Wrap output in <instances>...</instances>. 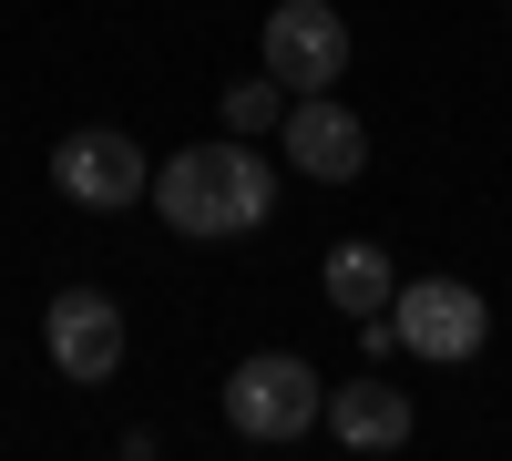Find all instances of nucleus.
<instances>
[{"label": "nucleus", "instance_id": "1", "mask_svg": "<svg viewBox=\"0 0 512 461\" xmlns=\"http://www.w3.org/2000/svg\"><path fill=\"white\" fill-rule=\"evenodd\" d=\"M154 216L175 236H246L277 216V175L256 144H185L175 164H154Z\"/></svg>", "mask_w": 512, "mask_h": 461}, {"label": "nucleus", "instance_id": "7", "mask_svg": "<svg viewBox=\"0 0 512 461\" xmlns=\"http://www.w3.org/2000/svg\"><path fill=\"white\" fill-rule=\"evenodd\" d=\"M277 144L297 175H318V185H349L359 164H369V134H359V113L338 103V93H297L287 123H277Z\"/></svg>", "mask_w": 512, "mask_h": 461}, {"label": "nucleus", "instance_id": "2", "mask_svg": "<svg viewBox=\"0 0 512 461\" xmlns=\"http://www.w3.org/2000/svg\"><path fill=\"white\" fill-rule=\"evenodd\" d=\"M318 421H328V390H318V369L297 349H256V359L226 369V431L236 441L287 451V441H308Z\"/></svg>", "mask_w": 512, "mask_h": 461}, {"label": "nucleus", "instance_id": "8", "mask_svg": "<svg viewBox=\"0 0 512 461\" xmlns=\"http://www.w3.org/2000/svg\"><path fill=\"white\" fill-rule=\"evenodd\" d=\"M328 431H338V451H400L410 441V390H390V380L328 390Z\"/></svg>", "mask_w": 512, "mask_h": 461}, {"label": "nucleus", "instance_id": "5", "mask_svg": "<svg viewBox=\"0 0 512 461\" xmlns=\"http://www.w3.org/2000/svg\"><path fill=\"white\" fill-rule=\"evenodd\" d=\"M267 72L287 93H338V72H349V21H338L328 0H277L267 11Z\"/></svg>", "mask_w": 512, "mask_h": 461}, {"label": "nucleus", "instance_id": "4", "mask_svg": "<svg viewBox=\"0 0 512 461\" xmlns=\"http://www.w3.org/2000/svg\"><path fill=\"white\" fill-rule=\"evenodd\" d=\"M52 185H62L72 205H93V216H113V205L154 195V164H144V144H134V134L93 123V134H62V144H52Z\"/></svg>", "mask_w": 512, "mask_h": 461}, {"label": "nucleus", "instance_id": "3", "mask_svg": "<svg viewBox=\"0 0 512 461\" xmlns=\"http://www.w3.org/2000/svg\"><path fill=\"white\" fill-rule=\"evenodd\" d=\"M390 318H400V349H420V359H482V339H492V308L472 277H410Z\"/></svg>", "mask_w": 512, "mask_h": 461}, {"label": "nucleus", "instance_id": "9", "mask_svg": "<svg viewBox=\"0 0 512 461\" xmlns=\"http://www.w3.org/2000/svg\"><path fill=\"white\" fill-rule=\"evenodd\" d=\"M390 298H400V267L379 246H328V308L338 318H379Z\"/></svg>", "mask_w": 512, "mask_h": 461}, {"label": "nucleus", "instance_id": "10", "mask_svg": "<svg viewBox=\"0 0 512 461\" xmlns=\"http://www.w3.org/2000/svg\"><path fill=\"white\" fill-rule=\"evenodd\" d=\"M287 82L277 72H256V82H236V93H226V134H277V123H287Z\"/></svg>", "mask_w": 512, "mask_h": 461}, {"label": "nucleus", "instance_id": "6", "mask_svg": "<svg viewBox=\"0 0 512 461\" xmlns=\"http://www.w3.org/2000/svg\"><path fill=\"white\" fill-rule=\"evenodd\" d=\"M41 339H52V369L82 390H103L123 369V308L103 298V287H62L52 308H41Z\"/></svg>", "mask_w": 512, "mask_h": 461}]
</instances>
